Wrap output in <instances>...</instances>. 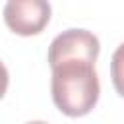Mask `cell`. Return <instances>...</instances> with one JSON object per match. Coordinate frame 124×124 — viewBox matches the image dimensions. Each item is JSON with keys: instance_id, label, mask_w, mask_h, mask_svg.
<instances>
[{"instance_id": "cell-1", "label": "cell", "mask_w": 124, "mask_h": 124, "mask_svg": "<svg viewBox=\"0 0 124 124\" xmlns=\"http://www.w3.org/2000/svg\"><path fill=\"white\" fill-rule=\"evenodd\" d=\"M50 93L56 108L70 118L91 112L101 93L95 62L83 58H70L50 66Z\"/></svg>"}, {"instance_id": "cell-3", "label": "cell", "mask_w": 124, "mask_h": 124, "mask_svg": "<svg viewBox=\"0 0 124 124\" xmlns=\"http://www.w3.org/2000/svg\"><path fill=\"white\" fill-rule=\"evenodd\" d=\"M99 50H101L99 39L91 31L66 29L52 39L46 60H48V66H54L62 60H70V58H83V60L97 62Z\"/></svg>"}, {"instance_id": "cell-5", "label": "cell", "mask_w": 124, "mask_h": 124, "mask_svg": "<svg viewBox=\"0 0 124 124\" xmlns=\"http://www.w3.org/2000/svg\"><path fill=\"white\" fill-rule=\"evenodd\" d=\"M8 83H10L8 68L4 66V62H0V99L6 95V91H8Z\"/></svg>"}, {"instance_id": "cell-4", "label": "cell", "mask_w": 124, "mask_h": 124, "mask_svg": "<svg viewBox=\"0 0 124 124\" xmlns=\"http://www.w3.org/2000/svg\"><path fill=\"white\" fill-rule=\"evenodd\" d=\"M110 79L114 91L120 97H124V43L114 50L110 58Z\"/></svg>"}, {"instance_id": "cell-2", "label": "cell", "mask_w": 124, "mask_h": 124, "mask_svg": "<svg viewBox=\"0 0 124 124\" xmlns=\"http://www.w3.org/2000/svg\"><path fill=\"white\" fill-rule=\"evenodd\" d=\"M48 0H8L4 6L6 27L21 37L39 35L50 21Z\"/></svg>"}]
</instances>
